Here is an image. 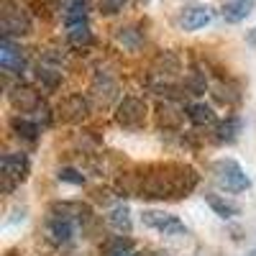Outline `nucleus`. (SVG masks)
<instances>
[{
  "instance_id": "obj_1",
  "label": "nucleus",
  "mask_w": 256,
  "mask_h": 256,
  "mask_svg": "<svg viewBox=\"0 0 256 256\" xmlns=\"http://www.w3.org/2000/svg\"><path fill=\"white\" fill-rule=\"evenodd\" d=\"M200 177L187 164H159L148 166L141 174H131L128 180H120V187L134 192L136 198L148 200H180L187 198L198 187Z\"/></svg>"
},
{
  "instance_id": "obj_2",
  "label": "nucleus",
  "mask_w": 256,
  "mask_h": 256,
  "mask_svg": "<svg viewBox=\"0 0 256 256\" xmlns=\"http://www.w3.org/2000/svg\"><path fill=\"white\" fill-rule=\"evenodd\" d=\"M212 174H216L218 184L228 192H244L251 187L248 174L244 172V166L236 159H218L212 164Z\"/></svg>"
},
{
  "instance_id": "obj_3",
  "label": "nucleus",
  "mask_w": 256,
  "mask_h": 256,
  "mask_svg": "<svg viewBox=\"0 0 256 256\" xmlns=\"http://www.w3.org/2000/svg\"><path fill=\"white\" fill-rule=\"evenodd\" d=\"M31 174V159L24 152L6 154L0 159V177H3V192H13L16 184H20Z\"/></svg>"
},
{
  "instance_id": "obj_4",
  "label": "nucleus",
  "mask_w": 256,
  "mask_h": 256,
  "mask_svg": "<svg viewBox=\"0 0 256 256\" xmlns=\"http://www.w3.org/2000/svg\"><path fill=\"white\" fill-rule=\"evenodd\" d=\"M146 113H148V108L141 98L126 95L116 105V123L120 128H128V131H136V128H141L146 123Z\"/></svg>"
},
{
  "instance_id": "obj_5",
  "label": "nucleus",
  "mask_w": 256,
  "mask_h": 256,
  "mask_svg": "<svg viewBox=\"0 0 256 256\" xmlns=\"http://www.w3.org/2000/svg\"><path fill=\"white\" fill-rule=\"evenodd\" d=\"M141 223L146 228H152L156 233H164V236H184L187 226L172 216V212H164V210H144L141 212Z\"/></svg>"
},
{
  "instance_id": "obj_6",
  "label": "nucleus",
  "mask_w": 256,
  "mask_h": 256,
  "mask_svg": "<svg viewBox=\"0 0 256 256\" xmlns=\"http://www.w3.org/2000/svg\"><path fill=\"white\" fill-rule=\"evenodd\" d=\"M31 34V18L26 16V10L13 8L6 0V10H3V36L13 38V36H26Z\"/></svg>"
},
{
  "instance_id": "obj_7",
  "label": "nucleus",
  "mask_w": 256,
  "mask_h": 256,
  "mask_svg": "<svg viewBox=\"0 0 256 256\" xmlns=\"http://www.w3.org/2000/svg\"><path fill=\"white\" fill-rule=\"evenodd\" d=\"M8 100H10L13 108L20 110V113H34V110H38L41 105H44L41 95L34 88H28V84H16V88L8 92Z\"/></svg>"
},
{
  "instance_id": "obj_8",
  "label": "nucleus",
  "mask_w": 256,
  "mask_h": 256,
  "mask_svg": "<svg viewBox=\"0 0 256 256\" xmlns=\"http://www.w3.org/2000/svg\"><path fill=\"white\" fill-rule=\"evenodd\" d=\"M0 67L6 72H16V74H20L26 67L24 49H18L13 44V38H6V36H3V44H0Z\"/></svg>"
},
{
  "instance_id": "obj_9",
  "label": "nucleus",
  "mask_w": 256,
  "mask_h": 256,
  "mask_svg": "<svg viewBox=\"0 0 256 256\" xmlns=\"http://www.w3.org/2000/svg\"><path fill=\"white\" fill-rule=\"evenodd\" d=\"M210 20H212V10L208 6H195V8H187L180 13L177 26H180V31H200Z\"/></svg>"
},
{
  "instance_id": "obj_10",
  "label": "nucleus",
  "mask_w": 256,
  "mask_h": 256,
  "mask_svg": "<svg viewBox=\"0 0 256 256\" xmlns=\"http://www.w3.org/2000/svg\"><path fill=\"white\" fill-rule=\"evenodd\" d=\"M59 116L67 123H82L84 118L90 116V102L84 100L82 95H70V98H64V102L59 105Z\"/></svg>"
},
{
  "instance_id": "obj_11",
  "label": "nucleus",
  "mask_w": 256,
  "mask_h": 256,
  "mask_svg": "<svg viewBox=\"0 0 256 256\" xmlns=\"http://www.w3.org/2000/svg\"><path fill=\"white\" fill-rule=\"evenodd\" d=\"M46 230H49V238L54 244L64 246V244H70L74 238V220L72 218H64V216H54V218H49Z\"/></svg>"
},
{
  "instance_id": "obj_12",
  "label": "nucleus",
  "mask_w": 256,
  "mask_h": 256,
  "mask_svg": "<svg viewBox=\"0 0 256 256\" xmlns=\"http://www.w3.org/2000/svg\"><path fill=\"white\" fill-rule=\"evenodd\" d=\"M254 6H256L254 0H228L220 8L223 20L226 24H241V20H246L254 13Z\"/></svg>"
},
{
  "instance_id": "obj_13",
  "label": "nucleus",
  "mask_w": 256,
  "mask_h": 256,
  "mask_svg": "<svg viewBox=\"0 0 256 256\" xmlns=\"http://www.w3.org/2000/svg\"><path fill=\"white\" fill-rule=\"evenodd\" d=\"M205 202L210 205V210L216 212L218 218H236V216H241V208L236 202L226 200L223 195H216V192H205Z\"/></svg>"
},
{
  "instance_id": "obj_14",
  "label": "nucleus",
  "mask_w": 256,
  "mask_h": 256,
  "mask_svg": "<svg viewBox=\"0 0 256 256\" xmlns=\"http://www.w3.org/2000/svg\"><path fill=\"white\" fill-rule=\"evenodd\" d=\"M241 131H244L241 118L228 116V118H226L223 123H218V128H216V141H218V144H233V141H238Z\"/></svg>"
},
{
  "instance_id": "obj_15",
  "label": "nucleus",
  "mask_w": 256,
  "mask_h": 256,
  "mask_svg": "<svg viewBox=\"0 0 256 256\" xmlns=\"http://www.w3.org/2000/svg\"><path fill=\"white\" fill-rule=\"evenodd\" d=\"M108 226L118 233H131V210H128L126 205H116L108 210Z\"/></svg>"
},
{
  "instance_id": "obj_16",
  "label": "nucleus",
  "mask_w": 256,
  "mask_h": 256,
  "mask_svg": "<svg viewBox=\"0 0 256 256\" xmlns=\"http://www.w3.org/2000/svg\"><path fill=\"white\" fill-rule=\"evenodd\" d=\"M10 128H13V134H16L18 138H26V141H36L38 134H41V126H38L36 120L20 118V116H16V118L10 120Z\"/></svg>"
},
{
  "instance_id": "obj_17",
  "label": "nucleus",
  "mask_w": 256,
  "mask_h": 256,
  "mask_svg": "<svg viewBox=\"0 0 256 256\" xmlns=\"http://www.w3.org/2000/svg\"><path fill=\"white\" fill-rule=\"evenodd\" d=\"M187 118H190L192 126H200V128L216 123V113H212V108H210V105H205V102L190 105V108H187Z\"/></svg>"
},
{
  "instance_id": "obj_18",
  "label": "nucleus",
  "mask_w": 256,
  "mask_h": 256,
  "mask_svg": "<svg viewBox=\"0 0 256 256\" xmlns=\"http://www.w3.org/2000/svg\"><path fill=\"white\" fill-rule=\"evenodd\" d=\"M116 41H118L120 46H126L128 52H138L141 44H144V34L136 26H126V28H118Z\"/></svg>"
},
{
  "instance_id": "obj_19",
  "label": "nucleus",
  "mask_w": 256,
  "mask_h": 256,
  "mask_svg": "<svg viewBox=\"0 0 256 256\" xmlns=\"http://www.w3.org/2000/svg\"><path fill=\"white\" fill-rule=\"evenodd\" d=\"M131 251H134V241L128 236H113L110 241H105L102 248H100L102 256H126Z\"/></svg>"
},
{
  "instance_id": "obj_20",
  "label": "nucleus",
  "mask_w": 256,
  "mask_h": 256,
  "mask_svg": "<svg viewBox=\"0 0 256 256\" xmlns=\"http://www.w3.org/2000/svg\"><path fill=\"white\" fill-rule=\"evenodd\" d=\"M67 38L72 46H88L92 44V31H90V24L82 20V24H74V26H67Z\"/></svg>"
},
{
  "instance_id": "obj_21",
  "label": "nucleus",
  "mask_w": 256,
  "mask_h": 256,
  "mask_svg": "<svg viewBox=\"0 0 256 256\" xmlns=\"http://www.w3.org/2000/svg\"><path fill=\"white\" fill-rule=\"evenodd\" d=\"M36 80L41 88H46L49 92L59 88V82H62V72L54 70V67H46V64H38L36 67Z\"/></svg>"
},
{
  "instance_id": "obj_22",
  "label": "nucleus",
  "mask_w": 256,
  "mask_h": 256,
  "mask_svg": "<svg viewBox=\"0 0 256 256\" xmlns=\"http://www.w3.org/2000/svg\"><path fill=\"white\" fill-rule=\"evenodd\" d=\"M184 90L192 92V95H202V92L208 90V77H205V72L192 70V72L187 74V80H184Z\"/></svg>"
},
{
  "instance_id": "obj_23",
  "label": "nucleus",
  "mask_w": 256,
  "mask_h": 256,
  "mask_svg": "<svg viewBox=\"0 0 256 256\" xmlns=\"http://www.w3.org/2000/svg\"><path fill=\"white\" fill-rule=\"evenodd\" d=\"M180 120H182V116H180L169 102L159 105V126H164V128H177Z\"/></svg>"
},
{
  "instance_id": "obj_24",
  "label": "nucleus",
  "mask_w": 256,
  "mask_h": 256,
  "mask_svg": "<svg viewBox=\"0 0 256 256\" xmlns=\"http://www.w3.org/2000/svg\"><path fill=\"white\" fill-rule=\"evenodd\" d=\"M56 180L59 182H67V184H84V174L82 172H77V169H72V166H62L59 172H56Z\"/></svg>"
},
{
  "instance_id": "obj_25",
  "label": "nucleus",
  "mask_w": 256,
  "mask_h": 256,
  "mask_svg": "<svg viewBox=\"0 0 256 256\" xmlns=\"http://www.w3.org/2000/svg\"><path fill=\"white\" fill-rule=\"evenodd\" d=\"M128 0H100V13L102 16H116L118 10H123V6Z\"/></svg>"
},
{
  "instance_id": "obj_26",
  "label": "nucleus",
  "mask_w": 256,
  "mask_h": 256,
  "mask_svg": "<svg viewBox=\"0 0 256 256\" xmlns=\"http://www.w3.org/2000/svg\"><path fill=\"white\" fill-rule=\"evenodd\" d=\"M248 256H256V251H251V254H248Z\"/></svg>"
}]
</instances>
